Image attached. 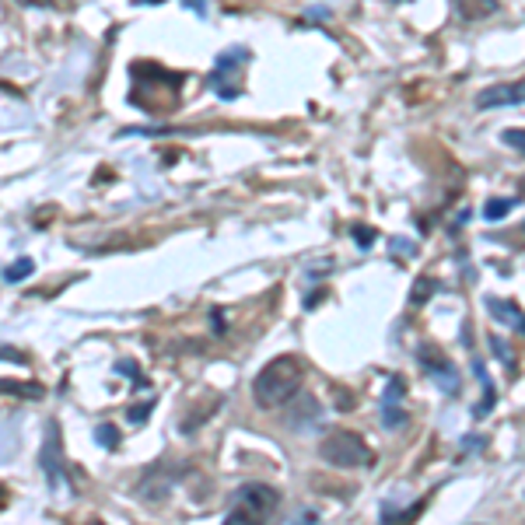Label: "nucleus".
I'll return each instance as SVG.
<instances>
[{
	"instance_id": "6",
	"label": "nucleus",
	"mask_w": 525,
	"mask_h": 525,
	"mask_svg": "<svg viewBox=\"0 0 525 525\" xmlns=\"http://www.w3.org/2000/svg\"><path fill=\"white\" fill-rule=\"evenodd\" d=\"M420 364L438 378V385H442L445 393H459V375H455V368L445 361L435 347H424V351H420Z\"/></svg>"
},
{
	"instance_id": "7",
	"label": "nucleus",
	"mask_w": 525,
	"mask_h": 525,
	"mask_svg": "<svg viewBox=\"0 0 525 525\" xmlns=\"http://www.w3.org/2000/svg\"><path fill=\"white\" fill-rule=\"evenodd\" d=\"M477 106H480V109H494V106H522V81L484 88V91L477 95Z\"/></svg>"
},
{
	"instance_id": "3",
	"label": "nucleus",
	"mask_w": 525,
	"mask_h": 525,
	"mask_svg": "<svg viewBox=\"0 0 525 525\" xmlns=\"http://www.w3.org/2000/svg\"><path fill=\"white\" fill-rule=\"evenodd\" d=\"M319 455H323L329 466L336 470H361L375 462V452L364 445L361 435L354 431H333L323 445H319Z\"/></svg>"
},
{
	"instance_id": "11",
	"label": "nucleus",
	"mask_w": 525,
	"mask_h": 525,
	"mask_svg": "<svg viewBox=\"0 0 525 525\" xmlns=\"http://www.w3.org/2000/svg\"><path fill=\"white\" fill-rule=\"evenodd\" d=\"M519 207V197H497V200H490L484 207V217L487 221H501L504 214H512Z\"/></svg>"
},
{
	"instance_id": "12",
	"label": "nucleus",
	"mask_w": 525,
	"mask_h": 525,
	"mask_svg": "<svg viewBox=\"0 0 525 525\" xmlns=\"http://www.w3.org/2000/svg\"><path fill=\"white\" fill-rule=\"evenodd\" d=\"M32 270H36V263H32L29 256H21V259H14V263H11L7 270H4V281H7V284H18V281H25V277H29Z\"/></svg>"
},
{
	"instance_id": "14",
	"label": "nucleus",
	"mask_w": 525,
	"mask_h": 525,
	"mask_svg": "<svg viewBox=\"0 0 525 525\" xmlns=\"http://www.w3.org/2000/svg\"><path fill=\"white\" fill-rule=\"evenodd\" d=\"M95 435H98V442L106 445V448H116V445H120V431H116L113 424H98Z\"/></svg>"
},
{
	"instance_id": "17",
	"label": "nucleus",
	"mask_w": 525,
	"mask_h": 525,
	"mask_svg": "<svg viewBox=\"0 0 525 525\" xmlns=\"http://www.w3.org/2000/svg\"><path fill=\"white\" fill-rule=\"evenodd\" d=\"M504 140L515 148V151H525V137H522V126H515V130H508L504 133Z\"/></svg>"
},
{
	"instance_id": "2",
	"label": "nucleus",
	"mask_w": 525,
	"mask_h": 525,
	"mask_svg": "<svg viewBox=\"0 0 525 525\" xmlns=\"http://www.w3.org/2000/svg\"><path fill=\"white\" fill-rule=\"evenodd\" d=\"M281 508V494L270 484H245L235 490L232 508H228V522L249 525V522H267L274 519Z\"/></svg>"
},
{
	"instance_id": "8",
	"label": "nucleus",
	"mask_w": 525,
	"mask_h": 525,
	"mask_svg": "<svg viewBox=\"0 0 525 525\" xmlns=\"http://www.w3.org/2000/svg\"><path fill=\"white\" fill-rule=\"evenodd\" d=\"M39 462H42V470H46V477H49V484L53 487L64 484V459H60V452H56V424H49V438L42 445Z\"/></svg>"
},
{
	"instance_id": "1",
	"label": "nucleus",
	"mask_w": 525,
	"mask_h": 525,
	"mask_svg": "<svg viewBox=\"0 0 525 525\" xmlns=\"http://www.w3.org/2000/svg\"><path fill=\"white\" fill-rule=\"evenodd\" d=\"M301 393V364L294 358H274L267 364L256 382H252V396L263 410H281L284 403H291Z\"/></svg>"
},
{
	"instance_id": "4",
	"label": "nucleus",
	"mask_w": 525,
	"mask_h": 525,
	"mask_svg": "<svg viewBox=\"0 0 525 525\" xmlns=\"http://www.w3.org/2000/svg\"><path fill=\"white\" fill-rule=\"evenodd\" d=\"M245 60H249V49H242V46H239V49L224 53V56L217 60L214 74H210V88H214V91H217L224 102H232V98H239V95H242V81H239L242 74H239V71H242Z\"/></svg>"
},
{
	"instance_id": "13",
	"label": "nucleus",
	"mask_w": 525,
	"mask_h": 525,
	"mask_svg": "<svg viewBox=\"0 0 525 525\" xmlns=\"http://www.w3.org/2000/svg\"><path fill=\"white\" fill-rule=\"evenodd\" d=\"M0 389L4 393H14V396H29V400H39L42 396V385H18V382H0Z\"/></svg>"
},
{
	"instance_id": "18",
	"label": "nucleus",
	"mask_w": 525,
	"mask_h": 525,
	"mask_svg": "<svg viewBox=\"0 0 525 525\" xmlns=\"http://www.w3.org/2000/svg\"><path fill=\"white\" fill-rule=\"evenodd\" d=\"M431 291H435V284L431 281L417 284V287H413V305H420V301H424V294H431Z\"/></svg>"
},
{
	"instance_id": "10",
	"label": "nucleus",
	"mask_w": 525,
	"mask_h": 525,
	"mask_svg": "<svg viewBox=\"0 0 525 525\" xmlns=\"http://www.w3.org/2000/svg\"><path fill=\"white\" fill-rule=\"evenodd\" d=\"M487 309H490L494 316L508 319V323H512V329H522V312H519L515 305H504V301H497V298H487Z\"/></svg>"
},
{
	"instance_id": "9",
	"label": "nucleus",
	"mask_w": 525,
	"mask_h": 525,
	"mask_svg": "<svg viewBox=\"0 0 525 525\" xmlns=\"http://www.w3.org/2000/svg\"><path fill=\"white\" fill-rule=\"evenodd\" d=\"M455 11H459L466 21H480V18L497 11V0H455Z\"/></svg>"
},
{
	"instance_id": "15",
	"label": "nucleus",
	"mask_w": 525,
	"mask_h": 525,
	"mask_svg": "<svg viewBox=\"0 0 525 525\" xmlns=\"http://www.w3.org/2000/svg\"><path fill=\"white\" fill-rule=\"evenodd\" d=\"M351 235L358 239V245H361V249H368V245L378 239V235H375V228H364V224H354V228H351Z\"/></svg>"
},
{
	"instance_id": "19",
	"label": "nucleus",
	"mask_w": 525,
	"mask_h": 525,
	"mask_svg": "<svg viewBox=\"0 0 525 525\" xmlns=\"http://www.w3.org/2000/svg\"><path fill=\"white\" fill-rule=\"evenodd\" d=\"M210 319H214V333L221 336V333H224V316H221V309H214V312H210Z\"/></svg>"
},
{
	"instance_id": "5",
	"label": "nucleus",
	"mask_w": 525,
	"mask_h": 525,
	"mask_svg": "<svg viewBox=\"0 0 525 525\" xmlns=\"http://www.w3.org/2000/svg\"><path fill=\"white\" fill-rule=\"evenodd\" d=\"M403 393H406L403 378H393L389 389H385V396H382V424H385L389 431H396V428H403L406 424Z\"/></svg>"
},
{
	"instance_id": "16",
	"label": "nucleus",
	"mask_w": 525,
	"mask_h": 525,
	"mask_svg": "<svg viewBox=\"0 0 525 525\" xmlns=\"http://www.w3.org/2000/svg\"><path fill=\"white\" fill-rule=\"evenodd\" d=\"M151 400H148V403H137V406H130V420H133V424H144V420H148V417H151Z\"/></svg>"
}]
</instances>
